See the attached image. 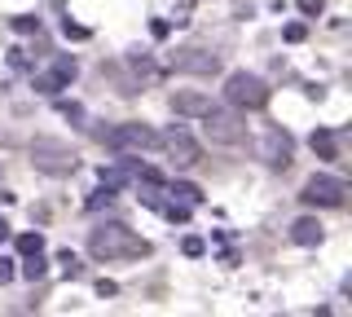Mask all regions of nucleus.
<instances>
[{"instance_id": "4be33fe9", "label": "nucleus", "mask_w": 352, "mask_h": 317, "mask_svg": "<svg viewBox=\"0 0 352 317\" xmlns=\"http://www.w3.org/2000/svg\"><path fill=\"white\" fill-rule=\"evenodd\" d=\"M14 260H9V256H0V287H5V282H14Z\"/></svg>"}, {"instance_id": "423d86ee", "label": "nucleus", "mask_w": 352, "mask_h": 317, "mask_svg": "<svg viewBox=\"0 0 352 317\" xmlns=\"http://www.w3.org/2000/svg\"><path fill=\"white\" fill-rule=\"evenodd\" d=\"M344 194H348V185L339 181V177H326V172H317V177L304 181L300 199H304L308 207H344Z\"/></svg>"}, {"instance_id": "412c9836", "label": "nucleus", "mask_w": 352, "mask_h": 317, "mask_svg": "<svg viewBox=\"0 0 352 317\" xmlns=\"http://www.w3.org/2000/svg\"><path fill=\"white\" fill-rule=\"evenodd\" d=\"M282 36H286V40H291V45H300V40L308 36V27H304V23H291V27H286V31H282Z\"/></svg>"}, {"instance_id": "f3484780", "label": "nucleus", "mask_w": 352, "mask_h": 317, "mask_svg": "<svg viewBox=\"0 0 352 317\" xmlns=\"http://www.w3.org/2000/svg\"><path fill=\"white\" fill-rule=\"evenodd\" d=\"M18 251H22V256H31V251H44V238H40V234H22V238H18Z\"/></svg>"}, {"instance_id": "6ab92c4d", "label": "nucleus", "mask_w": 352, "mask_h": 317, "mask_svg": "<svg viewBox=\"0 0 352 317\" xmlns=\"http://www.w3.org/2000/svg\"><path fill=\"white\" fill-rule=\"evenodd\" d=\"M62 36L66 40H88V27H80V23H71V18H66V23H62Z\"/></svg>"}, {"instance_id": "9d476101", "label": "nucleus", "mask_w": 352, "mask_h": 317, "mask_svg": "<svg viewBox=\"0 0 352 317\" xmlns=\"http://www.w3.org/2000/svg\"><path fill=\"white\" fill-rule=\"evenodd\" d=\"M172 62H176V71H190V75H216L220 71V58L207 49H181Z\"/></svg>"}, {"instance_id": "a211bd4d", "label": "nucleus", "mask_w": 352, "mask_h": 317, "mask_svg": "<svg viewBox=\"0 0 352 317\" xmlns=\"http://www.w3.org/2000/svg\"><path fill=\"white\" fill-rule=\"evenodd\" d=\"M58 265H66V278H80V273H84V265L71 256V251H62V256H58Z\"/></svg>"}, {"instance_id": "2eb2a0df", "label": "nucleus", "mask_w": 352, "mask_h": 317, "mask_svg": "<svg viewBox=\"0 0 352 317\" xmlns=\"http://www.w3.org/2000/svg\"><path fill=\"white\" fill-rule=\"evenodd\" d=\"M308 146H313L322 159H335V133H326V128H322V133H313V141H308Z\"/></svg>"}, {"instance_id": "a878e982", "label": "nucleus", "mask_w": 352, "mask_h": 317, "mask_svg": "<svg viewBox=\"0 0 352 317\" xmlns=\"http://www.w3.org/2000/svg\"><path fill=\"white\" fill-rule=\"evenodd\" d=\"M5 238H9V221H0V243H5Z\"/></svg>"}, {"instance_id": "f8f14e48", "label": "nucleus", "mask_w": 352, "mask_h": 317, "mask_svg": "<svg viewBox=\"0 0 352 317\" xmlns=\"http://www.w3.org/2000/svg\"><path fill=\"white\" fill-rule=\"evenodd\" d=\"M207 106H212V102H207L203 93H172V111H176V115H190V119H198V115L207 111Z\"/></svg>"}, {"instance_id": "4468645a", "label": "nucleus", "mask_w": 352, "mask_h": 317, "mask_svg": "<svg viewBox=\"0 0 352 317\" xmlns=\"http://www.w3.org/2000/svg\"><path fill=\"white\" fill-rule=\"evenodd\" d=\"M18 273H22L27 282H40L44 273H49V265H44V256H40V251H31V256H27V265H22Z\"/></svg>"}, {"instance_id": "dca6fc26", "label": "nucleus", "mask_w": 352, "mask_h": 317, "mask_svg": "<svg viewBox=\"0 0 352 317\" xmlns=\"http://www.w3.org/2000/svg\"><path fill=\"white\" fill-rule=\"evenodd\" d=\"M163 216H168L172 225H185V221H190V203H168V207H163Z\"/></svg>"}, {"instance_id": "0eeeda50", "label": "nucleus", "mask_w": 352, "mask_h": 317, "mask_svg": "<svg viewBox=\"0 0 352 317\" xmlns=\"http://www.w3.org/2000/svg\"><path fill=\"white\" fill-rule=\"evenodd\" d=\"M159 146L168 150V159L176 163V168H194V163L203 159V146H198V141L185 133V128H168V133L159 137Z\"/></svg>"}, {"instance_id": "f03ea898", "label": "nucleus", "mask_w": 352, "mask_h": 317, "mask_svg": "<svg viewBox=\"0 0 352 317\" xmlns=\"http://www.w3.org/2000/svg\"><path fill=\"white\" fill-rule=\"evenodd\" d=\"M225 102L234 106V111H264V106H269V84L251 71H234L225 80Z\"/></svg>"}, {"instance_id": "aec40b11", "label": "nucleus", "mask_w": 352, "mask_h": 317, "mask_svg": "<svg viewBox=\"0 0 352 317\" xmlns=\"http://www.w3.org/2000/svg\"><path fill=\"white\" fill-rule=\"evenodd\" d=\"M36 27H40V23H36V18H27V14H18V18H14V31H18V36H31Z\"/></svg>"}, {"instance_id": "20e7f679", "label": "nucleus", "mask_w": 352, "mask_h": 317, "mask_svg": "<svg viewBox=\"0 0 352 317\" xmlns=\"http://www.w3.org/2000/svg\"><path fill=\"white\" fill-rule=\"evenodd\" d=\"M203 133L216 141V146H238L242 137H247V119H242V111H216V106H207L203 115Z\"/></svg>"}, {"instance_id": "1a4fd4ad", "label": "nucleus", "mask_w": 352, "mask_h": 317, "mask_svg": "<svg viewBox=\"0 0 352 317\" xmlns=\"http://www.w3.org/2000/svg\"><path fill=\"white\" fill-rule=\"evenodd\" d=\"M291 155H295V141L291 133H282V128H269L260 141V159L269 163V168H291Z\"/></svg>"}, {"instance_id": "f257e3e1", "label": "nucleus", "mask_w": 352, "mask_h": 317, "mask_svg": "<svg viewBox=\"0 0 352 317\" xmlns=\"http://www.w3.org/2000/svg\"><path fill=\"white\" fill-rule=\"evenodd\" d=\"M88 251L97 260H137V256H150V243L141 234H132L128 225L110 221V225H97L88 234Z\"/></svg>"}, {"instance_id": "5701e85b", "label": "nucleus", "mask_w": 352, "mask_h": 317, "mask_svg": "<svg viewBox=\"0 0 352 317\" xmlns=\"http://www.w3.org/2000/svg\"><path fill=\"white\" fill-rule=\"evenodd\" d=\"M62 115L75 119V124H84V106H75V102H62Z\"/></svg>"}, {"instance_id": "393cba45", "label": "nucleus", "mask_w": 352, "mask_h": 317, "mask_svg": "<svg viewBox=\"0 0 352 317\" xmlns=\"http://www.w3.org/2000/svg\"><path fill=\"white\" fill-rule=\"evenodd\" d=\"M322 5H326V0H300L304 14H322Z\"/></svg>"}, {"instance_id": "ddd939ff", "label": "nucleus", "mask_w": 352, "mask_h": 317, "mask_svg": "<svg viewBox=\"0 0 352 317\" xmlns=\"http://www.w3.org/2000/svg\"><path fill=\"white\" fill-rule=\"evenodd\" d=\"M172 199L198 207V203H203V190H198V185H190V181H176V185H172Z\"/></svg>"}, {"instance_id": "6e6552de", "label": "nucleus", "mask_w": 352, "mask_h": 317, "mask_svg": "<svg viewBox=\"0 0 352 317\" xmlns=\"http://www.w3.org/2000/svg\"><path fill=\"white\" fill-rule=\"evenodd\" d=\"M75 75H80L75 58H58L49 71H40V75H36V93H44V97H58V93L66 89V84L75 80Z\"/></svg>"}, {"instance_id": "7ed1b4c3", "label": "nucleus", "mask_w": 352, "mask_h": 317, "mask_svg": "<svg viewBox=\"0 0 352 317\" xmlns=\"http://www.w3.org/2000/svg\"><path fill=\"white\" fill-rule=\"evenodd\" d=\"M31 163H36L40 172H49V177H71V172L80 168V155H75L66 141L40 137V141H31Z\"/></svg>"}, {"instance_id": "b1692460", "label": "nucleus", "mask_w": 352, "mask_h": 317, "mask_svg": "<svg viewBox=\"0 0 352 317\" xmlns=\"http://www.w3.org/2000/svg\"><path fill=\"white\" fill-rule=\"evenodd\" d=\"M203 251H207L203 238H185V256H203Z\"/></svg>"}, {"instance_id": "39448f33", "label": "nucleus", "mask_w": 352, "mask_h": 317, "mask_svg": "<svg viewBox=\"0 0 352 317\" xmlns=\"http://www.w3.org/2000/svg\"><path fill=\"white\" fill-rule=\"evenodd\" d=\"M106 146L115 150V155H141V150H154L159 146V133L146 124H119L106 133Z\"/></svg>"}, {"instance_id": "9b49d317", "label": "nucleus", "mask_w": 352, "mask_h": 317, "mask_svg": "<svg viewBox=\"0 0 352 317\" xmlns=\"http://www.w3.org/2000/svg\"><path fill=\"white\" fill-rule=\"evenodd\" d=\"M291 243L317 247V243H322V221H317V216H300V221L291 225Z\"/></svg>"}]
</instances>
